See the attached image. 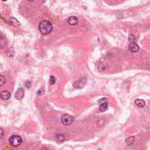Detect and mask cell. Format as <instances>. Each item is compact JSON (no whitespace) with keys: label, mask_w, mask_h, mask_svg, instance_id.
Masks as SVG:
<instances>
[{"label":"cell","mask_w":150,"mask_h":150,"mask_svg":"<svg viewBox=\"0 0 150 150\" xmlns=\"http://www.w3.org/2000/svg\"><path fill=\"white\" fill-rule=\"evenodd\" d=\"M39 30L41 33V34L47 35L50 33L53 30V25L48 20H43L39 24Z\"/></svg>","instance_id":"1"},{"label":"cell","mask_w":150,"mask_h":150,"mask_svg":"<svg viewBox=\"0 0 150 150\" xmlns=\"http://www.w3.org/2000/svg\"><path fill=\"white\" fill-rule=\"evenodd\" d=\"M9 142L12 147L16 148V147H19L22 143V138L19 135H12V136L10 137Z\"/></svg>","instance_id":"2"},{"label":"cell","mask_w":150,"mask_h":150,"mask_svg":"<svg viewBox=\"0 0 150 150\" xmlns=\"http://www.w3.org/2000/svg\"><path fill=\"white\" fill-rule=\"evenodd\" d=\"M86 83H87L86 77H82V78L78 79L77 81H75L73 83V87L75 89H77V90H80V89H83L85 86Z\"/></svg>","instance_id":"3"},{"label":"cell","mask_w":150,"mask_h":150,"mask_svg":"<svg viewBox=\"0 0 150 150\" xmlns=\"http://www.w3.org/2000/svg\"><path fill=\"white\" fill-rule=\"evenodd\" d=\"M74 120H75L74 117H72V116L69 115V114H63V115L62 116V122L63 125H71L74 122Z\"/></svg>","instance_id":"4"},{"label":"cell","mask_w":150,"mask_h":150,"mask_svg":"<svg viewBox=\"0 0 150 150\" xmlns=\"http://www.w3.org/2000/svg\"><path fill=\"white\" fill-rule=\"evenodd\" d=\"M24 97H25V91H24V89L19 88V90L17 91V92H16V94H15L16 99L21 100L22 98H24Z\"/></svg>","instance_id":"5"},{"label":"cell","mask_w":150,"mask_h":150,"mask_svg":"<svg viewBox=\"0 0 150 150\" xmlns=\"http://www.w3.org/2000/svg\"><path fill=\"white\" fill-rule=\"evenodd\" d=\"M139 49H140V48H139V46L135 42L130 43V44H129V50H130L131 52L136 53L139 51Z\"/></svg>","instance_id":"6"},{"label":"cell","mask_w":150,"mask_h":150,"mask_svg":"<svg viewBox=\"0 0 150 150\" xmlns=\"http://www.w3.org/2000/svg\"><path fill=\"white\" fill-rule=\"evenodd\" d=\"M0 98L4 100H8L11 98V93L8 91H4L0 93Z\"/></svg>","instance_id":"7"},{"label":"cell","mask_w":150,"mask_h":150,"mask_svg":"<svg viewBox=\"0 0 150 150\" xmlns=\"http://www.w3.org/2000/svg\"><path fill=\"white\" fill-rule=\"evenodd\" d=\"M55 141L59 143H62L66 141V137L64 134H62V133H58V134L55 135Z\"/></svg>","instance_id":"8"},{"label":"cell","mask_w":150,"mask_h":150,"mask_svg":"<svg viewBox=\"0 0 150 150\" xmlns=\"http://www.w3.org/2000/svg\"><path fill=\"white\" fill-rule=\"evenodd\" d=\"M68 22H69V24L70 25H75L78 24V19H77L76 17L72 16V17H70L69 19H68Z\"/></svg>","instance_id":"9"},{"label":"cell","mask_w":150,"mask_h":150,"mask_svg":"<svg viewBox=\"0 0 150 150\" xmlns=\"http://www.w3.org/2000/svg\"><path fill=\"white\" fill-rule=\"evenodd\" d=\"M135 104H136V105L138 106V107H145V105H146V103H145L144 100L142 99H137L135 100Z\"/></svg>","instance_id":"10"},{"label":"cell","mask_w":150,"mask_h":150,"mask_svg":"<svg viewBox=\"0 0 150 150\" xmlns=\"http://www.w3.org/2000/svg\"><path fill=\"white\" fill-rule=\"evenodd\" d=\"M134 141H135V138L133 136H130L128 138L125 139V143H126L128 146H132V145L134 143Z\"/></svg>","instance_id":"11"},{"label":"cell","mask_w":150,"mask_h":150,"mask_svg":"<svg viewBox=\"0 0 150 150\" xmlns=\"http://www.w3.org/2000/svg\"><path fill=\"white\" fill-rule=\"evenodd\" d=\"M10 23L12 24V25H14V26H19V25H20V22L17 19H15V18H11L10 19Z\"/></svg>","instance_id":"12"},{"label":"cell","mask_w":150,"mask_h":150,"mask_svg":"<svg viewBox=\"0 0 150 150\" xmlns=\"http://www.w3.org/2000/svg\"><path fill=\"white\" fill-rule=\"evenodd\" d=\"M6 54H7V56H9V57H13V56L15 55V51H14L13 48H10L9 49L7 50Z\"/></svg>","instance_id":"13"},{"label":"cell","mask_w":150,"mask_h":150,"mask_svg":"<svg viewBox=\"0 0 150 150\" xmlns=\"http://www.w3.org/2000/svg\"><path fill=\"white\" fill-rule=\"evenodd\" d=\"M107 110H108V103H105V104H103L100 105V107H99L100 112H105V111H107Z\"/></svg>","instance_id":"14"},{"label":"cell","mask_w":150,"mask_h":150,"mask_svg":"<svg viewBox=\"0 0 150 150\" xmlns=\"http://www.w3.org/2000/svg\"><path fill=\"white\" fill-rule=\"evenodd\" d=\"M5 77L4 75H0V86H3L5 83Z\"/></svg>","instance_id":"15"},{"label":"cell","mask_w":150,"mask_h":150,"mask_svg":"<svg viewBox=\"0 0 150 150\" xmlns=\"http://www.w3.org/2000/svg\"><path fill=\"white\" fill-rule=\"evenodd\" d=\"M49 83H50V84H52V85H53V84H54V83H56V78L54 76V75H51V76H50Z\"/></svg>","instance_id":"16"},{"label":"cell","mask_w":150,"mask_h":150,"mask_svg":"<svg viewBox=\"0 0 150 150\" xmlns=\"http://www.w3.org/2000/svg\"><path fill=\"white\" fill-rule=\"evenodd\" d=\"M105 103H107V98H101V99L98 100V104H99L100 105L103 104H105Z\"/></svg>","instance_id":"17"},{"label":"cell","mask_w":150,"mask_h":150,"mask_svg":"<svg viewBox=\"0 0 150 150\" xmlns=\"http://www.w3.org/2000/svg\"><path fill=\"white\" fill-rule=\"evenodd\" d=\"M5 46H6L5 41H4V40H3V39H0V48H4Z\"/></svg>","instance_id":"18"},{"label":"cell","mask_w":150,"mask_h":150,"mask_svg":"<svg viewBox=\"0 0 150 150\" xmlns=\"http://www.w3.org/2000/svg\"><path fill=\"white\" fill-rule=\"evenodd\" d=\"M129 42L130 43H133V42H135V37L133 34H131V35H129Z\"/></svg>","instance_id":"19"},{"label":"cell","mask_w":150,"mask_h":150,"mask_svg":"<svg viewBox=\"0 0 150 150\" xmlns=\"http://www.w3.org/2000/svg\"><path fill=\"white\" fill-rule=\"evenodd\" d=\"M45 94V90L44 89H40L38 91H37V95L38 96H42V95Z\"/></svg>","instance_id":"20"},{"label":"cell","mask_w":150,"mask_h":150,"mask_svg":"<svg viewBox=\"0 0 150 150\" xmlns=\"http://www.w3.org/2000/svg\"><path fill=\"white\" fill-rule=\"evenodd\" d=\"M25 86L26 87L27 89H30V88H31V86H32L31 82H30V81H25Z\"/></svg>","instance_id":"21"},{"label":"cell","mask_w":150,"mask_h":150,"mask_svg":"<svg viewBox=\"0 0 150 150\" xmlns=\"http://www.w3.org/2000/svg\"><path fill=\"white\" fill-rule=\"evenodd\" d=\"M4 136V130L2 128H0V139Z\"/></svg>","instance_id":"22"}]
</instances>
